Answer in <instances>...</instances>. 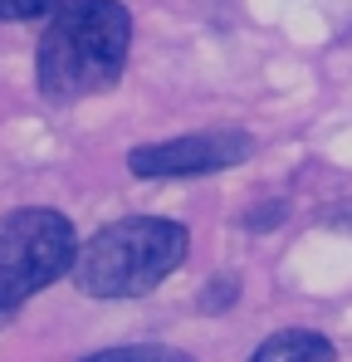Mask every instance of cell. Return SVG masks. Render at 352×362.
I'll return each instance as SVG.
<instances>
[{
    "mask_svg": "<svg viewBox=\"0 0 352 362\" xmlns=\"http://www.w3.org/2000/svg\"><path fill=\"white\" fill-rule=\"evenodd\" d=\"M250 362H338V348L313 333V328H284V333H269Z\"/></svg>",
    "mask_w": 352,
    "mask_h": 362,
    "instance_id": "5",
    "label": "cell"
},
{
    "mask_svg": "<svg viewBox=\"0 0 352 362\" xmlns=\"http://www.w3.org/2000/svg\"><path fill=\"white\" fill-rule=\"evenodd\" d=\"M64 0H0V20H49Z\"/></svg>",
    "mask_w": 352,
    "mask_h": 362,
    "instance_id": "7",
    "label": "cell"
},
{
    "mask_svg": "<svg viewBox=\"0 0 352 362\" xmlns=\"http://www.w3.org/2000/svg\"><path fill=\"white\" fill-rule=\"evenodd\" d=\"M191 255V230L167 216H127L93 230L74 255V284L88 299H142Z\"/></svg>",
    "mask_w": 352,
    "mask_h": 362,
    "instance_id": "2",
    "label": "cell"
},
{
    "mask_svg": "<svg viewBox=\"0 0 352 362\" xmlns=\"http://www.w3.org/2000/svg\"><path fill=\"white\" fill-rule=\"evenodd\" d=\"M235 294H240V279H235V274L211 279L206 294H201V308H206V313H221V308H230V303H235Z\"/></svg>",
    "mask_w": 352,
    "mask_h": 362,
    "instance_id": "8",
    "label": "cell"
},
{
    "mask_svg": "<svg viewBox=\"0 0 352 362\" xmlns=\"http://www.w3.org/2000/svg\"><path fill=\"white\" fill-rule=\"evenodd\" d=\"M78 235L54 206H20L0 216V313H15L74 269Z\"/></svg>",
    "mask_w": 352,
    "mask_h": 362,
    "instance_id": "3",
    "label": "cell"
},
{
    "mask_svg": "<svg viewBox=\"0 0 352 362\" xmlns=\"http://www.w3.org/2000/svg\"><path fill=\"white\" fill-rule=\"evenodd\" d=\"M5 323H10V313H0V328H5Z\"/></svg>",
    "mask_w": 352,
    "mask_h": 362,
    "instance_id": "9",
    "label": "cell"
},
{
    "mask_svg": "<svg viewBox=\"0 0 352 362\" xmlns=\"http://www.w3.org/2000/svg\"><path fill=\"white\" fill-rule=\"evenodd\" d=\"M132 49V15L122 0H64L35 49V83L49 103L108 93Z\"/></svg>",
    "mask_w": 352,
    "mask_h": 362,
    "instance_id": "1",
    "label": "cell"
},
{
    "mask_svg": "<svg viewBox=\"0 0 352 362\" xmlns=\"http://www.w3.org/2000/svg\"><path fill=\"white\" fill-rule=\"evenodd\" d=\"M78 362H196L191 353H181L172 343H127V348H103V353H88Z\"/></svg>",
    "mask_w": 352,
    "mask_h": 362,
    "instance_id": "6",
    "label": "cell"
},
{
    "mask_svg": "<svg viewBox=\"0 0 352 362\" xmlns=\"http://www.w3.org/2000/svg\"><path fill=\"white\" fill-rule=\"evenodd\" d=\"M254 152V137L240 127H211V132H186V137H167V142H147L127 152V172L147 181L167 177H211L240 167Z\"/></svg>",
    "mask_w": 352,
    "mask_h": 362,
    "instance_id": "4",
    "label": "cell"
}]
</instances>
